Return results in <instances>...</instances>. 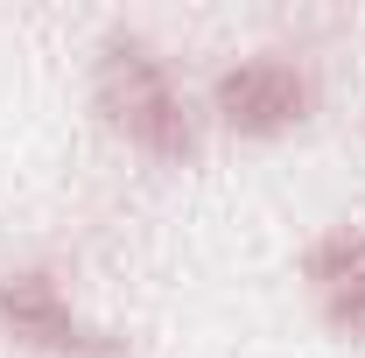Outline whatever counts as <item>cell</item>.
Wrapping results in <instances>:
<instances>
[{
    "mask_svg": "<svg viewBox=\"0 0 365 358\" xmlns=\"http://www.w3.org/2000/svg\"><path fill=\"white\" fill-rule=\"evenodd\" d=\"M0 323H7L21 344H36V352H113V337L85 330V323L71 316V302L49 288L43 274L0 281Z\"/></svg>",
    "mask_w": 365,
    "mask_h": 358,
    "instance_id": "3957f363",
    "label": "cell"
},
{
    "mask_svg": "<svg viewBox=\"0 0 365 358\" xmlns=\"http://www.w3.org/2000/svg\"><path fill=\"white\" fill-rule=\"evenodd\" d=\"M330 323L344 337H365V267L344 274V281H330Z\"/></svg>",
    "mask_w": 365,
    "mask_h": 358,
    "instance_id": "5b68a950",
    "label": "cell"
},
{
    "mask_svg": "<svg viewBox=\"0 0 365 358\" xmlns=\"http://www.w3.org/2000/svg\"><path fill=\"white\" fill-rule=\"evenodd\" d=\"M365 267V239H351V232H337V239H323L317 253H309V274L317 281H344V274Z\"/></svg>",
    "mask_w": 365,
    "mask_h": 358,
    "instance_id": "277c9868",
    "label": "cell"
},
{
    "mask_svg": "<svg viewBox=\"0 0 365 358\" xmlns=\"http://www.w3.org/2000/svg\"><path fill=\"white\" fill-rule=\"evenodd\" d=\"M98 98H106L113 127H120L127 140H140L148 155L182 162V155L197 148L190 120H182L176 85L162 78V63H155L140 43H113V49H106V63H98Z\"/></svg>",
    "mask_w": 365,
    "mask_h": 358,
    "instance_id": "6da1fadb",
    "label": "cell"
},
{
    "mask_svg": "<svg viewBox=\"0 0 365 358\" xmlns=\"http://www.w3.org/2000/svg\"><path fill=\"white\" fill-rule=\"evenodd\" d=\"M218 113L239 134H281V127H295L309 113V85L288 63L260 56V63H239V71L218 78Z\"/></svg>",
    "mask_w": 365,
    "mask_h": 358,
    "instance_id": "7a4b0ae2",
    "label": "cell"
}]
</instances>
